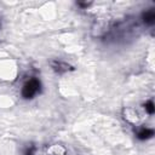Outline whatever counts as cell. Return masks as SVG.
<instances>
[{"label":"cell","instance_id":"cell-1","mask_svg":"<svg viewBox=\"0 0 155 155\" xmlns=\"http://www.w3.org/2000/svg\"><path fill=\"white\" fill-rule=\"evenodd\" d=\"M40 87H41V84H40V81L38 79L28 80L22 87V97L25 98V99L33 98L36 93L40 92Z\"/></svg>","mask_w":155,"mask_h":155},{"label":"cell","instance_id":"cell-2","mask_svg":"<svg viewBox=\"0 0 155 155\" xmlns=\"http://www.w3.org/2000/svg\"><path fill=\"white\" fill-rule=\"evenodd\" d=\"M51 67L58 74H63V73H67V71L73 70V67L71 65H69L68 63H64L62 61H52L51 62Z\"/></svg>","mask_w":155,"mask_h":155},{"label":"cell","instance_id":"cell-3","mask_svg":"<svg viewBox=\"0 0 155 155\" xmlns=\"http://www.w3.org/2000/svg\"><path fill=\"white\" fill-rule=\"evenodd\" d=\"M137 138L140 139V140H145V139H149L154 136V131L151 128H145V127H142L140 130L137 131Z\"/></svg>","mask_w":155,"mask_h":155},{"label":"cell","instance_id":"cell-4","mask_svg":"<svg viewBox=\"0 0 155 155\" xmlns=\"http://www.w3.org/2000/svg\"><path fill=\"white\" fill-rule=\"evenodd\" d=\"M142 18H143V22H144L145 24L151 25V24H154V22H155V12H154L153 10L145 11V12H143Z\"/></svg>","mask_w":155,"mask_h":155},{"label":"cell","instance_id":"cell-5","mask_svg":"<svg viewBox=\"0 0 155 155\" xmlns=\"http://www.w3.org/2000/svg\"><path fill=\"white\" fill-rule=\"evenodd\" d=\"M144 109L148 111V114L153 115V114H154V111H155V107H154L153 101H148V102L144 104Z\"/></svg>","mask_w":155,"mask_h":155},{"label":"cell","instance_id":"cell-6","mask_svg":"<svg viewBox=\"0 0 155 155\" xmlns=\"http://www.w3.org/2000/svg\"><path fill=\"white\" fill-rule=\"evenodd\" d=\"M35 150H36L35 145L34 144H29L28 147H25V149L23 151V155H35Z\"/></svg>","mask_w":155,"mask_h":155}]
</instances>
